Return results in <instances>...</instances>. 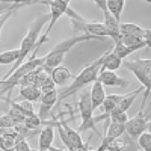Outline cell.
I'll return each instance as SVG.
<instances>
[{"instance_id": "6da1fadb", "label": "cell", "mask_w": 151, "mask_h": 151, "mask_svg": "<svg viewBox=\"0 0 151 151\" xmlns=\"http://www.w3.org/2000/svg\"><path fill=\"white\" fill-rule=\"evenodd\" d=\"M48 20H50L48 14H40V15H38V17L32 21L27 33L24 35V38L21 40V44H20V47H18V59L15 60V64L12 65V68L5 74V77H3L2 80H6L9 76L30 56V53L35 50L38 41H40V33H41V30L44 29L45 24H48Z\"/></svg>"}, {"instance_id": "7a4b0ae2", "label": "cell", "mask_w": 151, "mask_h": 151, "mask_svg": "<svg viewBox=\"0 0 151 151\" xmlns=\"http://www.w3.org/2000/svg\"><path fill=\"white\" fill-rule=\"evenodd\" d=\"M91 40H94V41H97V40H100V38H95V36H88V35H73V36H70L68 40H65V41H62V42H59L58 45H55L50 52L44 56L45 58V60H44V65L41 67V70L44 71V73H47V74H50L56 67H59L62 62H64V59H65V56H67V53L70 52V50L76 45V44H79V42H85V41H91Z\"/></svg>"}, {"instance_id": "3957f363", "label": "cell", "mask_w": 151, "mask_h": 151, "mask_svg": "<svg viewBox=\"0 0 151 151\" xmlns=\"http://www.w3.org/2000/svg\"><path fill=\"white\" fill-rule=\"evenodd\" d=\"M101 64H103V56L95 59L94 62H91L88 67H85L74 77V80L71 82V85L67 88V89L58 95V103L62 101V100H65V98H68V97H71V95H74L76 92L85 89L89 83H94L97 80V76H98L100 70H101Z\"/></svg>"}, {"instance_id": "277c9868", "label": "cell", "mask_w": 151, "mask_h": 151, "mask_svg": "<svg viewBox=\"0 0 151 151\" xmlns=\"http://www.w3.org/2000/svg\"><path fill=\"white\" fill-rule=\"evenodd\" d=\"M79 113H80V127H79V133L82 134L86 130H94L98 136L100 133L95 130V122H94V109L91 106V98H89V89H82L80 95H79Z\"/></svg>"}, {"instance_id": "5b68a950", "label": "cell", "mask_w": 151, "mask_h": 151, "mask_svg": "<svg viewBox=\"0 0 151 151\" xmlns=\"http://www.w3.org/2000/svg\"><path fill=\"white\" fill-rule=\"evenodd\" d=\"M122 65L130 73L134 74V77L141 82V86L145 91H150V86H151V59L124 60Z\"/></svg>"}, {"instance_id": "8992f818", "label": "cell", "mask_w": 151, "mask_h": 151, "mask_svg": "<svg viewBox=\"0 0 151 151\" xmlns=\"http://www.w3.org/2000/svg\"><path fill=\"white\" fill-rule=\"evenodd\" d=\"M150 129V110L141 109L133 118L124 124V134H127L130 139L136 141L144 132Z\"/></svg>"}, {"instance_id": "52a82bcc", "label": "cell", "mask_w": 151, "mask_h": 151, "mask_svg": "<svg viewBox=\"0 0 151 151\" xmlns=\"http://www.w3.org/2000/svg\"><path fill=\"white\" fill-rule=\"evenodd\" d=\"M38 3H42V5H47L50 8V20H48V24H47V30L44 33V36H48V33L52 32V29L55 27V24L58 23V20L65 15L67 9L70 8V3L65 2V0H41Z\"/></svg>"}, {"instance_id": "ba28073f", "label": "cell", "mask_w": 151, "mask_h": 151, "mask_svg": "<svg viewBox=\"0 0 151 151\" xmlns=\"http://www.w3.org/2000/svg\"><path fill=\"white\" fill-rule=\"evenodd\" d=\"M94 3H95L100 9H101V12H103V21H104L103 26H104V29H106L107 36H110L112 40H113V42L118 44V42L121 41V33H119V24H121V23H118V21L107 12V9H106V6H104V0H95Z\"/></svg>"}, {"instance_id": "9c48e42d", "label": "cell", "mask_w": 151, "mask_h": 151, "mask_svg": "<svg viewBox=\"0 0 151 151\" xmlns=\"http://www.w3.org/2000/svg\"><path fill=\"white\" fill-rule=\"evenodd\" d=\"M42 125L44 127L40 130V136H38V150L48 151L53 147V139H55V119L42 121Z\"/></svg>"}, {"instance_id": "30bf717a", "label": "cell", "mask_w": 151, "mask_h": 151, "mask_svg": "<svg viewBox=\"0 0 151 151\" xmlns=\"http://www.w3.org/2000/svg\"><path fill=\"white\" fill-rule=\"evenodd\" d=\"M97 80L103 86H110V88H125V86H129V82L124 77H119L116 73L106 71V70H100V73L97 76Z\"/></svg>"}, {"instance_id": "8fae6325", "label": "cell", "mask_w": 151, "mask_h": 151, "mask_svg": "<svg viewBox=\"0 0 151 151\" xmlns=\"http://www.w3.org/2000/svg\"><path fill=\"white\" fill-rule=\"evenodd\" d=\"M41 106H40V112H38V116L41 121H48L50 113H52L53 106L58 103V92L52 91V92H45L41 95Z\"/></svg>"}, {"instance_id": "7c38bea8", "label": "cell", "mask_w": 151, "mask_h": 151, "mask_svg": "<svg viewBox=\"0 0 151 151\" xmlns=\"http://www.w3.org/2000/svg\"><path fill=\"white\" fill-rule=\"evenodd\" d=\"M119 33L121 36H139L145 41H150L151 30L150 29H142L134 23H121L119 24Z\"/></svg>"}, {"instance_id": "4fadbf2b", "label": "cell", "mask_w": 151, "mask_h": 151, "mask_svg": "<svg viewBox=\"0 0 151 151\" xmlns=\"http://www.w3.org/2000/svg\"><path fill=\"white\" fill-rule=\"evenodd\" d=\"M59 122L62 124V127H64V130H65L67 142H68V145H67V150H68V151H71V150H77V148H82V147L85 145V142H83V139H82V134H80L77 130L71 129L70 125L67 124V121L60 119Z\"/></svg>"}, {"instance_id": "5bb4252c", "label": "cell", "mask_w": 151, "mask_h": 151, "mask_svg": "<svg viewBox=\"0 0 151 151\" xmlns=\"http://www.w3.org/2000/svg\"><path fill=\"white\" fill-rule=\"evenodd\" d=\"M89 98H91V106L92 109L95 110L97 107L101 106V103L104 101V98H106V91H104V86L100 83L98 80H95L91 86V89H89Z\"/></svg>"}, {"instance_id": "9a60e30c", "label": "cell", "mask_w": 151, "mask_h": 151, "mask_svg": "<svg viewBox=\"0 0 151 151\" xmlns=\"http://www.w3.org/2000/svg\"><path fill=\"white\" fill-rule=\"evenodd\" d=\"M104 6H106L109 14L118 23H121V14H122L124 6H125L124 0H104Z\"/></svg>"}, {"instance_id": "2e32d148", "label": "cell", "mask_w": 151, "mask_h": 151, "mask_svg": "<svg viewBox=\"0 0 151 151\" xmlns=\"http://www.w3.org/2000/svg\"><path fill=\"white\" fill-rule=\"evenodd\" d=\"M50 79L53 80L55 85H65L70 79H71V71L67 67H56L52 73H50Z\"/></svg>"}, {"instance_id": "e0dca14e", "label": "cell", "mask_w": 151, "mask_h": 151, "mask_svg": "<svg viewBox=\"0 0 151 151\" xmlns=\"http://www.w3.org/2000/svg\"><path fill=\"white\" fill-rule=\"evenodd\" d=\"M41 91L35 86H23L20 88V98H23L24 101L29 103H36L41 100Z\"/></svg>"}, {"instance_id": "ac0fdd59", "label": "cell", "mask_w": 151, "mask_h": 151, "mask_svg": "<svg viewBox=\"0 0 151 151\" xmlns=\"http://www.w3.org/2000/svg\"><path fill=\"white\" fill-rule=\"evenodd\" d=\"M122 65V60L118 59L115 55L110 52H106L103 55V64H101V70H106V71H113L115 73V70H118L119 67Z\"/></svg>"}, {"instance_id": "d6986e66", "label": "cell", "mask_w": 151, "mask_h": 151, "mask_svg": "<svg viewBox=\"0 0 151 151\" xmlns=\"http://www.w3.org/2000/svg\"><path fill=\"white\" fill-rule=\"evenodd\" d=\"M121 44H124L125 47L132 48L133 52H136V50H139L142 47H148L150 45V41H145L142 40V38L139 36H121Z\"/></svg>"}, {"instance_id": "ffe728a7", "label": "cell", "mask_w": 151, "mask_h": 151, "mask_svg": "<svg viewBox=\"0 0 151 151\" xmlns=\"http://www.w3.org/2000/svg\"><path fill=\"white\" fill-rule=\"evenodd\" d=\"M142 91H145L144 88L141 86V88H137V89H134V91H132L130 94H127V95H122V98H121V101L118 103V109L119 110H122V112H127L132 106H133V103H134V100H136V97L139 95Z\"/></svg>"}, {"instance_id": "44dd1931", "label": "cell", "mask_w": 151, "mask_h": 151, "mask_svg": "<svg viewBox=\"0 0 151 151\" xmlns=\"http://www.w3.org/2000/svg\"><path fill=\"white\" fill-rule=\"evenodd\" d=\"M122 134H124V125L109 121V125H107V129H106V137H104V141H107V142L118 141Z\"/></svg>"}, {"instance_id": "7402d4cb", "label": "cell", "mask_w": 151, "mask_h": 151, "mask_svg": "<svg viewBox=\"0 0 151 151\" xmlns=\"http://www.w3.org/2000/svg\"><path fill=\"white\" fill-rule=\"evenodd\" d=\"M122 95H116V94H110V95H106L104 101L101 103V106H100V109L103 110V115H110V112L113 109H116L118 103L121 101Z\"/></svg>"}, {"instance_id": "603a6c76", "label": "cell", "mask_w": 151, "mask_h": 151, "mask_svg": "<svg viewBox=\"0 0 151 151\" xmlns=\"http://www.w3.org/2000/svg\"><path fill=\"white\" fill-rule=\"evenodd\" d=\"M38 2H0V15L6 14L9 11H18L27 5H35Z\"/></svg>"}, {"instance_id": "cb8c5ba5", "label": "cell", "mask_w": 151, "mask_h": 151, "mask_svg": "<svg viewBox=\"0 0 151 151\" xmlns=\"http://www.w3.org/2000/svg\"><path fill=\"white\" fill-rule=\"evenodd\" d=\"M23 125H24V127H26L29 132H36V130L41 129L42 121L40 119V116H38L36 113H33V115L26 116V118L23 119Z\"/></svg>"}, {"instance_id": "d4e9b609", "label": "cell", "mask_w": 151, "mask_h": 151, "mask_svg": "<svg viewBox=\"0 0 151 151\" xmlns=\"http://www.w3.org/2000/svg\"><path fill=\"white\" fill-rule=\"evenodd\" d=\"M18 59V48L0 53V65H14Z\"/></svg>"}, {"instance_id": "484cf974", "label": "cell", "mask_w": 151, "mask_h": 151, "mask_svg": "<svg viewBox=\"0 0 151 151\" xmlns=\"http://www.w3.org/2000/svg\"><path fill=\"white\" fill-rule=\"evenodd\" d=\"M136 145L141 151H151V134L150 132H144L136 139Z\"/></svg>"}, {"instance_id": "4316f807", "label": "cell", "mask_w": 151, "mask_h": 151, "mask_svg": "<svg viewBox=\"0 0 151 151\" xmlns=\"http://www.w3.org/2000/svg\"><path fill=\"white\" fill-rule=\"evenodd\" d=\"M109 121L110 122H116V124H125L129 121V116H127V112H122V110H119L118 107L116 109H113L112 112H110V115H109Z\"/></svg>"}, {"instance_id": "83f0119b", "label": "cell", "mask_w": 151, "mask_h": 151, "mask_svg": "<svg viewBox=\"0 0 151 151\" xmlns=\"http://www.w3.org/2000/svg\"><path fill=\"white\" fill-rule=\"evenodd\" d=\"M112 53L115 55L118 59H125L127 56H130L132 53H133V50L132 48H129V47H125L124 44H121V42H118V44H115V47H113V50H112Z\"/></svg>"}, {"instance_id": "f1b7e54d", "label": "cell", "mask_w": 151, "mask_h": 151, "mask_svg": "<svg viewBox=\"0 0 151 151\" xmlns=\"http://www.w3.org/2000/svg\"><path fill=\"white\" fill-rule=\"evenodd\" d=\"M17 134H18V133H17ZM14 151H32L30 145L27 144V141H26V137H24V136L18 134V137H17V144H15Z\"/></svg>"}, {"instance_id": "f546056e", "label": "cell", "mask_w": 151, "mask_h": 151, "mask_svg": "<svg viewBox=\"0 0 151 151\" xmlns=\"http://www.w3.org/2000/svg\"><path fill=\"white\" fill-rule=\"evenodd\" d=\"M40 91L41 94H45V92H52V91H56V85L53 83V80L50 79V76L45 79V82L40 86Z\"/></svg>"}, {"instance_id": "4dcf8cb0", "label": "cell", "mask_w": 151, "mask_h": 151, "mask_svg": "<svg viewBox=\"0 0 151 151\" xmlns=\"http://www.w3.org/2000/svg\"><path fill=\"white\" fill-rule=\"evenodd\" d=\"M17 11H9V12H6V14H3V15H0V35H2V29H3V26H5V23L12 17V14H15Z\"/></svg>"}, {"instance_id": "1f68e13d", "label": "cell", "mask_w": 151, "mask_h": 151, "mask_svg": "<svg viewBox=\"0 0 151 151\" xmlns=\"http://www.w3.org/2000/svg\"><path fill=\"white\" fill-rule=\"evenodd\" d=\"M71 151H89V145L85 144L82 148H77V150H71Z\"/></svg>"}, {"instance_id": "d6a6232c", "label": "cell", "mask_w": 151, "mask_h": 151, "mask_svg": "<svg viewBox=\"0 0 151 151\" xmlns=\"http://www.w3.org/2000/svg\"><path fill=\"white\" fill-rule=\"evenodd\" d=\"M48 151H65V150H62V148H58V147H52Z\"/></svg>"}, {"instance_id": "836d02e7", "label": "cell", "mask_w": 151, "mask_h": 151, "mask_svg": "<svg viewBox=\"0 0 151 151\" xmlns=\"http://www.w3.org/2000/svg\"><path fill=\"white\" fill-rule=\"evenodd\" d=\"M3 100H5V101H6V97H5V94H2V92H0V101H3Z\"/></svg>"}, {"instance_id": "e575fe53", "label": "cell", "mask_w": 151, "mask_h": 151, "mask_svg": "<svg viewBox=\"0 0 151 151\" xmlns=\"http://www.w3.org/2000/svg\"><path fill=\"white\" fill-rule=\"evenodd\" d=\"M0 86H3V80H0Z\"/></svg>"}, {"instance_id": "d590c367", "label": "cell", "mask_w": 151, "mask_h": 151, "mask_svg": "<svg viewBox=\"0 0 151 151\" xmlns=\"http://www.w3.org/2000/svg\"><path fill=\"white\" fill-rule=\"evenodd\" d=\"M32 151H40V150H32Z\"/></svg>"}]
</instances>
